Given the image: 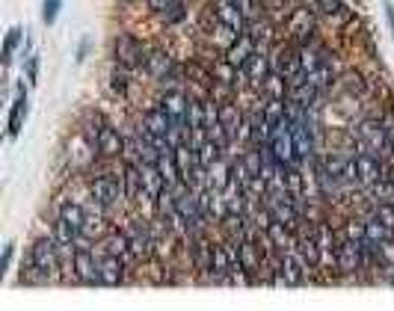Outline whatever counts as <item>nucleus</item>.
I'll return each instance as SVG.
<instances>
[{
  "instance_id": "15",
  "label": "nucleus",
  "mask_w": 394,
  "mask_h": 311,
  "mask_svg": "<svg viewBox=\"0 0 394 311\" xmlns=\"http://www.w3.org/2000/svg\"><path fill=\"white\" fill-rule=\"evenodd\" d=\"M137 166H139V181H142V196L139 199L157 202V196L166 190V181H163L157 163H137Z\"/></svg>"
},
{
  "instance_id": "46",
  "label": "nucleus",
  "mask_w": 394,
  "mask_h": 311,
  "mask_svg": "<svg viewBox=\"0 0 394 311\" xmlns=\"http://www.w3.org/2000/svg\"><path fill=\"white\" fill-rule=\"evenodd\" d=\"M347 237L365 243V222H347Z\"/></svg>"
},
{
  "instance_id": "10",
  "label": "nucleus",
  "mask_w": 394,
  "mask_h": 311,
  "mask_svg": "<svg viewBox=\"0 0 394 311\" xmlns=\"http://www.w3.org/2000/svg\"><path fill=\"white\" fill-rule=\"evenodd\" d=\"M356 169H359V184L362 187H370L382 181L388 172H386V163H382L379 154H370V151H359L356 154Z\"/></svg>"
},
{
  "instance_id": "45",
  "label": "nucleus",
  "mask_w": 394,
  "mask_h": 311,
  "mask_svg": "<svg viewBox=\"0 0 394 311\" xmlns=\"http://www.w3.org/2000/svg\"><path fill=\"white\" fill-rule=\"evenodd\" d=\"M18 42H21V30H18V27H12V30L6 33V42H3V57H6V60L12 57V51L18 48Z\"/></svg>"
},
{
  "instance_id": "50",
  "label": "nucleus",
  "mask_w": 394,
  "mask_h": 311,
  "mask_svg": "<svg viewBox=\"0 0 394 311\" xmlns=\"http://www.w3.org/2000/svg\"><path fill=\"white\" fill-rule=\"evenodd\" d=\"M386 18H388V27H391V33H394V6L386 0Z\"/></svg>"
},
{
  "instance_id": "30",
  "label": "nucleus",
  "mask_w": 394,
  "mask_h": 311,
  "mask_svg": "<svg viewBox=\"0 0 394 311\" xmlns=\"http://www.w3.org/2000/svg\"><path fill=\"white\" fill-rule=\"evenodd\" d=\"M297 252L302 255L305 261H309V267H320V246H317L314 228L309 231V235H302V237L297 240Z\"/></svg>"
},
{
  "instance_id": "5",
  "label": "nucleus",
  "mask_w": 394,
  "mask_h": 311,
  "mask_svg": "<svg viewBox=\"0 0 394 311\" xmlns=\"http://www.w3.org/2000/svg\"><path fill=\"white\" fill-rule=\"evenodd\" d=\"M267 146L273 149V158L282 166H293L297 163V149H293V133H291V121L282 119L276 128H273V137Z\"/></svg>"
},
{
  "instance_id": "47",
  "label": "nucleus",
  "mask_w": 394,
  "mask_h": 311,
  "mask_svg": "<svg viewBox=\"0 0 394 311\" xmlns=\"http://www.w3.org/2000/svg\"><path fill=\"white\" fill-rule=\"evenodd\" d=\"M12 255H15V246H12V243H9V246L3 249V261H0V270H9V261H12Z\"/></svg>"
},
{
  "instance_id": "27",
  "label": "nucleus",
  "mask_w": 394,
  "mask_h": 311,
  "mask_svg": "<svg viewBox=\"0 0 394 311\" xmlns=\"http://www.w3.org/2000/svg\"><path fill=\"white\" fill-rule=\"evenodd\" d=\"M264 235H267V243H270L273 249H279V252H288V249H291V228L284 226V222L273 219Z\"/></svg>"
},
{
  "instance_id": "23",
  "label": "nucleus",
  "mask_w": 394,
  "mask_h": 311,
  "mask_svg": "<svg viewBox=\"0 0 394 311\" xmlns=\"http://www.w3.org/2000/svg\"><path fill=\"white\" fill-rule=\"evenodd\" d=\"M232 184V163H225L223 158L216 160V163H211L207 166V187L211 190H225V187Z\"/></svg>"
},
{
  "instance_id": "4",
  "label": "nucleus",
  "mask_w": 394,
  "mask_h": 311,
  "mask_svg": "<svg viewBox=\"0 0 394 311\" xmlns=\"http://www.w3.org/2000/svg\"><path fill=\"white\" fill-rule=\"evenodd\" d=\"M175 208H178V217L184 222V231L193 237V235H202L205 228V214L199 208V196H193V190H184L181 196H175Z\"/></svg>"
},
{
  "instance_id": "31",
  "label": "nucleus",
  "mask_w": 394,
  "mask_h": 311,
  "mask_svg": "<svg viewBox=\"0 0 394 311\" xmlns=\"http://www.w3.org/2000/svg\"><path fill=\"white\" fill-rule=\"evenodd\" d=\"M261 92L267 98H288V77L279 74V72H270L267 81L261 83Z\"/></svg>"
},
{
  "instance_id": "19",
  "label": "nucleus",
  "mask_w": 394,
  "mask_h": 311,
  "mask_svg": "<svg viewBox=\"0 0 394 311\" xmlns=\"http://www.w3.org/2000/svg\"><path fill=\"white\" fill-rule=\"evenodd\" d=\"M214 9H216V18H220V24L225 30H232V33H243L249 21L243 18V12L232 3V0H214Z\"/></svg>"
},
{
  "instance_id": "13",
  "label": "nucleus",
  "mask_w": 394,
  "mask_h": 311,
  "mask_svg": "<svg viewBox=\"0 0 394 311\" xmlns=\"http://www.w3.org/2000/svg\"><path fill=\"white\" fill-rule=\"evenodd\" d=\"M293 133V149H297V160H314V131L309 125V116L291 121Z\"/></svg>"
},
{
  "instance_id": "14",
  "label": "nucleus",
  "mask_w": 394,
  "mask_h": 311,
  "mask_svg": "<svg viewBox=\"0 0 394 311\" xmlns=\"http://www.w3.org/2000/svg\"><path fill=\"white\" fill-rule=\"evenodd\" d=\"M125 231H128V240H130V252H134L137 258H148L151 249H155V235H151L148 222L137 219V222H130Z\"/></svg>"
},
{
  "instance_id": "24",
  "label": "nucleus",
  "mask_w": 394,
  "mask_h": 311,
  "mask_svg": "<svg viewBox=\"0 0 394 311\" xmlns=\"http://www.w3.org/2000/svg\"><path fill=\"white\" fill-rule=\"evenodd\" d=\"M305 81H309L317 92L332 89V83H335V65H332V60H326L323 65H317L314 72H305Z\"/></svg>"
},
{
  "instance_id": "8",
  "label": "nucleus",
  "mask_w": 394,
  "mask_h": 311,
  "mask_svg": "<svg viewBox=\"0 0 394 311\" xmlns=\"http://www.w3.org/2000/svg\"><path fill=\"white\" fill-rule=\"evenodd\" d=\"M190 101H193L190 95L178 92V89H169V92L160 98V107L166 110V116L172 119V125H178V128H187V131H190V119H187V113H190Z\"/></svg>"
},
{
  "instance_id": "49",
  "label": "nucleus",
  "mask_w": 394,
  "mask_h": 311,
  "mask_svg": "<svg viewBox=\"0 0 394 311\" xmlns=\"http://www.w3.org/2000/svg\"><path fill=\"white\" fill-rule=\"evenodd\" d=\"M148 3H151V9H155V12H160V9H166L172 0H148Z\"/></svg>"
},
{
  "instance_id": "21",
  "label": "nucleus",
  "mask_w": 394,
  "mask_h": 311,
  "mask_svg": "<svg viewBox=\"0 0 394 311\" xmlns=\"http://www.w3.org/2000/svg\"><path fill=\"white\" fill-rule=\"evenodd\" d=\"M270 62H273V72L284 74L288 81H291V77H297V74H302L300 51H293V48H279L276 51V60H270Z\"/></svg>"
},
{
  "instance_id": "44",
  "label": "nucleus",
  "mask_w": 394,
  "mask_h": 311,
  "mask_svg": "<svg viewBox=\"0 0 394 311\" xmlns=\"http://www.w3.org/2000/svg\"><path fill=\"white\" fill-rule=\"evenodd\" d=\"M232 3L240 9V12H243V18L246 21H255L261 12H258V6H255V0H232Z\"/></svg>"
},
{
  "instance_id": "43",
  "label": "nucleus",
  "mask_w": 394,
  "mask_h": 311,
  "mask_svg": "<svg viewBox=\"0 0 394 311\" xmlns=\"http://www.w3.org/2000/svg\"><path fill=\"white\" fill-rule=\"evenodd\" d=\"M62 9V0H45V6H42V18H45V24H53Z\"/></svg>"
},
{
  "instance_id": "48",
  "label": "nucleus",
  "mask_w": 394,
  "mask_h": 311,
  "mask_svg": "<svg viewBox=\"0 0 394 311\" xmlns=\"http://www.w3.org/2000/svg\"><path fill=\"white\" fill-rule=\"evenodd\" d=\"M36 72H39V60L33 57V60L27 62V74H30V81H36Z\"/></svg>"
},
{
  "instance_id": "42",
  "label": "nucleus",
  "mask_w": 394,
  "mask_h": 311,
  "mask_svg": "<svg viewBox=\"0 0 394 311\" xmlns=\"http://www.w3.org/2000/svg\"><path fill=\"white\" fill-rule=\"evenodd\" d=\"M377 261L382 267H394V240H386L377 246Z\"/></svg>"
},
{
  "instance_id": "1",
  "label": "nucleus",
  "mask_w": 394,
  "mask_h": 311,
  "mask_svg": "<svg viewBox=\"0 0 394 311\" xmlns=\"http://www.w3.org/2000/svg\"><path fill=\"white\" fill-rule=\"evenodd\" d=\"M311 267L309 261L302 258V255L297 249H288V252H282V261H279V276H273V282L270 285H288V287H302V285H309L311 282Z\"/></svg>"
},
{
  "instance_id": "3",
  "label": "nucleus",
  "mask_w": 394,
  "mask_h": 311,
  "mask_svg": "<svg viewBox=\"0 0 394 311\" xmlns=\"http://www.w3.org/2000/svg\"><path fill=\"white\" fill-rule=\"evenodd\" d=\"M356 146L359 151H370V154H386V125L382 119H365L356 128Z\"/></svg>"
},
{
  "instance_id": "12",
  "label": "nucleus",
  "mask_w": 394,
  "mask_h": 311,
  "mask_svg": "<svg viewBox=\"0 0 394 311\" xmlns=\"http://www.w3.org/2000/svg\"><path fill=\"white\" fill-rule=\"evenodd\" d=\"M98 279L107 287H116V285H125V258L119 255H98Z\"/></svg>"
},
{
  "instance_id": "28",
  "label": "nucleus",
  "mask_w": 394,
  "mask_h": 311,
  "mask_svg": "<svg viewBox=\"0 0 394 311\" xmlns=\"http://www.w3.org/2000/svg\"><path fill=\"white\" fill-rule=\"evenodd\" d=\"M60 219H65L69 226H74L80 235L86 231V208L78 205V202H62L60 205Z\"/></svg>"
},
{
  "instance_id": "32",
  "label": "nucleus",
  "mask_w": 394,
  "mask_h": 311,
  "mask_svg": "<svg viewBox=\"0 0 394 311\" xmlns=\"http://www.w3.org/2000/svg\"><path fill=\"white\" fill-rule=\"evenodd\" d=\"M104 252H110V255H119V258H128V255H134V252H130V240H128V231H113V235L107 237V243H104Z\"/></svg>"
},
{
  "instance_id": "22",
  "label": "nucleus",
  "mask_w": 394,
  "mask_h": 311,
  "mask_svg": "<svg viewBox=\"0 0 394 311\" xmlns=\"http://www.w3.org/2000/svg\"><path fill=\"white\" fill-rule=\"evenodd\" d=\"M190 255H193V264H196V270L199 273L214 270V246L207 240H202V235L190 237Z\"/></svg>"
},
{
  "instance_id": "17",
  "label": "nucleus",
  "mask_w": 394,
  "mask_h": 311,
  "mask_svg": "<svg viewBox=\"0 0 394 311\" xmlns=\"http://www.w3.org/2000/svg\"><path fill=\"white\" fill-rule=\"evenodd\" d=\"M258 51V42L249 36V33H237V39L228 44V51H225V60L234 65V69H243L246 60L252 57V53Z\"/></svg>"
},
{
  "instance_id": "39",
  "label": "nucleus",
  "mask_w": 394,
  "mask_h": 311,
  "mask_svg": "<svg viewBox=\"0 0 394 311\" xmlns=\"http://www.w3.org/2000/svg\"><path fill=\"white\" fill-rule=\"evenodd\" d=\"M196 151H199V163H202V166H211V163H216V160L223 158V149L216 146V142H214L211 137H207V140H205Z\"/></svg>"
},
{
  "instance_id": "6",
  "label": "nucleus",
  "mask_w": 394,
  "mask_h": 311,
  "mask_svg": "<svg viewBox=\"0 0 394 311\" xmlns=\"http://www.w3.org/2000/svg\"><path fill=\"white\" fill-rule=\"evenodd\" d=\"M60 252H62V246L57 240H48V237H42V240H36L33 243V249H30V267L36 273H53L57 270V264H60Z\"/></svg>"
},
{
  "instance_id": "7",
  "label": "nucleus",
  "mask_w": 394,
  "mask_h": 311,
  "mask_svg": "<svg viewBox=\"0 0 394 311\" xmlns=\"http://www.w3.org/2000/svg\"><path fill=\"white\" fill-rule=\"evenodd\" d=\"M113 53H116V65H122V69H139V65H146V48H142V42L137 36H119L116 44H113Z\"/></svg>"
},
{
  "instance_id": "33",
  "label": "nucleus",
  "mask_w": 394,
  "mask_h": 311,
  "mask_svg": "<svg viewBox=\"0 0 394 311\" xmlns=\"http://www.w3.org/2000/svg\"><path fill=\"white\" fill-rule=\"evenodd\" d=\"M240 264L246 273H258L261 270V249H255L249 240H240Z\"/></svg>"
},
{
  "instance_id": "11",
  "label": "nucleus",
  "mask_w": 394,
  "mask_h": 311,
  "mask_svg": "<svg viewBox=\"0 0 394 311\" xmlns=\"http://www.w3.org/2000/svg\"><path fill=\"white\" fill-rule=\"evenodd\" d=\"M95 151H98V158H104V160L122 158V154H125V140H122V133H119L116 128H110V125H104L101 131H98Z\"/></svg>"
},
{
  "instance_id": "40",
  "label": "nucleus",
  "mask_w": 394,
  "mask_h": 311,
  "mask_svg": "<svg viewBox=\"0 0 394 311\" xmlns=\"http://www.w3.org/2000/svg\"><path fill=\"white\" fill-rule=\"evenodd\" d=\"M370 214H374L382 226H388L394 231V202H374V208H370Z\"/></svg>"
},
{
  "instance_id": "25",
  "label": "nucleus",
  "mask_w": 394,
  "mask_h": 311,
  "mask_svg": "<svg viewBox=\"0 0 394 311\" xmlns=\"http://www.w3.org/2000/svg\"><path fill=\"white\" fill-rule=\"evenodd\" d=\"M243 110H240L234 101H223L220 104V125L228 131V133H232V137H234V133H237V128L240 125H243Z\"/></svg>"
},
{
  "instance_id": "26",
  "label": "nucleus",
  "mask_w": 394,
  "mask_h": 311,
  "mask_svg": "<svg viewBox=\"0 0 394 311\" xmlns=\"http://www.w3.org/2000/svg\"><path fill=\"white\" fill-rule=\"evenodd\" d=\"M365 240L370 243V246H379V243H386V240H394V231L388 226H382V222L370 214L365 219Z\"/></svg>"
},
{
  "instance_id": "34",
  "label": "nucleus",
  "mask_w": 394,
  "mask_h": 311,
  "mask_svg": "<svg viewBox=\"0 0 394 311\" xmlns=\"http://www.w3.org/2000/svg\"><path fill=\"white\" fill-rule=\"evenodd\" d=\"M24 116H27V95L21 92L15 98V104H12V113H9V137L12 140L21 133V121H24Z\"/></svg>"
},
{
  "instance_id": "9",
  "label": "nucleus",
  "mask_w": 394,
  "mask_h": 311,
  "mask_svg": "<svg viewBox=\"0 0 394 311\" xmlns=\"http://www.w3.org/2000/svg\"><path fill=\"white\" fill-rule=\"evenodd\" d=\"M146 72L151 77H157V81L163 86H172L175 83V77H178V65L172 62V57L166 51H148V57H146Z\"/></svg>"
},
{
  "instance_id": "2",
  "label": "nucleus",
  "mask_w": 394,
  "mask_h": 311,
  "mask_svg": "<svg viewBox=\"0 0 394 311\" xmlns=\"http://www.w3.org/2000/svg\"><path fill=\"white\" fill-rule=\"evenodd\" d=\"M89 193H92V202L101 205V208L122 205L125 199H128L125 178H116V175H95L92 184H89Z\"/></svg>"
},
{
  "instance_id": "29",
  "label": "nucleus",
  "mask_w": 394,
  "mask_h": 311,
  "mask_svg": "<svg viewBox=\"0 0 394 311\" xmlns=\"http://www.w3.org/2000/svg\"><path fill=\"white\" fill-rule=\"evenodd\" d=\"M288 27H291V33H293V36H297L300 42H309V39H311V30H314V18L305 12V9H300V12L291 15Z\"/></svg>"
},
{
  "instance_id": "37",
  "label": "nucleus",
  "mask_w": 394,
  "mask_h": 311,
  "mask_svg": "<svg viewBox=\"0 0 394 311\" xmlns=\"http://www.w3.org/2000/svg\"><path fill=\"white\" fill-rule=\"evenodd\" d=\"M160 21H166V24H178V21L187 18V3L184 0H172V3L166 9H160Z\"/></svg>"
},
{
  "instance_id": "38",
  "label": "nucleus",
  "mask_w": 394,
  "mask_h": 311,
  "mask_svg": "<svg viewBox=\"0 0 394 311\" xmlns=\"http://www.w3.org/2000/svg\"><path fill=\"white\" fill-rule=\"evenodd\" d=\"M284 187H288L293 196L309 193V181H302V172L293 169V166H288V169H284Z\"/></svg>"
},
{
  "instance_id": "20",
  "label": "nucleus",
  "mask_w": 394,
  "mask_h": 311,
  "mask_svg": "<svg viewBox=\"0 0 394 311\" xmlns=\"http://www.w3.org/2000/svg\"><path fill=\"white\" fill-rule=\"evenodd\" d=\"M172 128H175L172 119L166 116V110H163L160 104L151 107V110H146V116H142V131L155 133V137H169Z\"/></svg>"
},
{
  "instance_id": "35",
  "label": "nucleus",
  "mask_w": 394,
  "mask_h": 311,
  "mask_svg": "<svg viewBox=\"0 0 394 311\" xmlns=\"http://www.w3.org/2000/svg\"><path fill=\"white\" fill-rule=\"evenodd\" d=\"M122 178H125V193H128V199H139V196H142L139 166H137V163H125V172H122Z\"/></svg>"
},
{
  "instance_id": "16",
  "label": "nucleus",
  "mask_w": 394,
  "mask_h": 311,
  "mask_svg": "<svg viewBox=\"0 0 394 311\" xmlns=\"http://www.w3.org/2000/svg\"><path fill=\"white\" fill-rule=\"evenodd\" d=\"M74 279L80 285H101L98 279V258L89 249H74Z\"/></svg>"
},
{
  "instance_id": "36",
  "label": "nucleus",
  "mask_w": 394,
  "mask_h": 311,
  "mask_svg": "<svg viewBox=\"0 0 394 311\" xmlns=\"http://www.w3.org/2000/svg\"><path fill=\"white\" fill-rule=\"evenodd\" d=\"M314 3H317V9H320L323 15H329L335 21H347L350 18V9H347L344 0H314Z\"/></svg>"
},
{
  "instance_id": "18",
  "label": "nucleus",
  "mask_w": 394,
  "mask_h": 311,
  "mask_svg": "<svg viewBox=\"0 0 394 311\" xmlns=\"http://www.w3.org/2000/svg\"><path fill=\"white\" fill-rule=\"evenodd\" d=\"M273 72V62H270V57L264 51H255L252 57L246 60V65L240 69V74H243V81H249V83H255L258 89H261V83L267 81V74Z\"/></svg>"
},
{
  "instance_id": "41",
  "label": "nucleus",
  "mask_w": 394,
  "mask_h": 311,
  "mask_svg": "<svg viewBox=\"0 0 394 311\" xmlns=\"http://www.w3.org/2000/svg\"><path fill=\"white\" fill-rule=\"evenodd\" d=\"M110 92L113 95H125L128 92V74H125L122 65H119V69L110 74Z\"/></svg>"
}]
</instances>
